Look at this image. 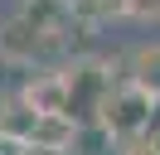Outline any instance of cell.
I'll return each mask as SVG.
<instances>
[{"label": "cell", "instance_id": "cell-5", "mask_svg": "<svg viewBox=\"0 0 160 155\" xmlns=\"http://www.w3.org/2000/svg\"><path fill=\"white\" fill-rule=\"evenodd\" d=\"M29 126H34V112L20 92L5 97L0 102V136H10V141H29Z\"/></svg>", "mask_w": 160, "mask_h": 155}, {"label": "cell", "instance_id": "cell-6", "mask_svg": "<svg viewBox=\"0 0 160 155\" xmlns=\"http://www.w3.org/2000/svg\"><path fill=\"white\" fill-rule=\"evenodd\" d=\"M121 10L136 19H160V0H121Z\"/></svg>", "mask_w": 160, "mask_h": 155}, {"label": "cell", "instance_id": "cell-7", "mask_svg": "<svg viewBox=\"0 0 160 155\" xmlns=\"http://www.w3.org/2000/svg\"><path fill=\"white\" fill-rule=\"evenodd\" d=\"M20 155H68V150H53V145H29V141H24Z\"/></svg>", "mask_w": 160, "mask_h": 155}, {"label": "cell", "instance_id": "cell-4", "mask_svg": "<svg viewBox=\"0 0 160 155\" xmlns=\"http://www.w3.org/2000/svg\"><path fill=\"white\" fill-rule=\"evenodd\" d=\"M126 82L141 87V92H150V97H160V44H146V48H136V53H131Z\"/></svg>", "mask_w": 160, "mask_h": 155}, {"label": "cell", "instance_id": "cell-2", "mask_svg": "<svg viewBox=\"0 0 160 155\" xmlns=\"http://www.w3.org/2000/svg\"><path fill=\"white\" fill-rule=\"evenodd\" d=\"M24 102H29L34 116H49V112H63L73 116V92H68V73H39L29 87H24Z\"/></svg>", "mask_w": 160, "mask_h": 155}, {"label": "cell", "instance_id": "cell-9", "mask_svg": "<svg viewBox=\"0 0 160 155\" xmlns=\"http://www.w3.org/2000/svg\"><path fill=\"white\" fill-rule=\"evenodd\" d=\"M121 155H150V145H146V136H141V141H126V150Z\"/></svg>", "mask_w": 160, "mask_h": 155}, {"label": "cell", "instance_id": "cell-3", "mask_svg": "<svg viewBox=\"0 0 160 155\" xmlns=\"http://www.w3.org/2000/svg\"><path fill=\"white\" fill-rule=\"evenodd\" d=\"M73 131H78V116H63V112L34 116V126H29V145H53V150H68Z\"/></svg>", "mask_w": 160, "mask_h": 155}, {"label": "cell", "instance_id": "cell-1", "mask_svg": "<svg viewBox=\"0 0 160 155\" xmlns=\"http://www.w3.org/2000/svg\"><path fill=\"white\" fill-rule=\"evenodd\" d=\"M92 121H97L112 141H141V136L155 126V97L141 92V87H131V82H117L102 97V107H97Z\"/></svg>", "mask_w": 160, "mask_h": 155}, {"label": "cell", "instance_id": "cell-10", "mask_svg": "<svg viewBox=\"0 0 160 155\" xmlns=\"http://www.w3.org/2000/svg\"><path fill=\"white\" fill-rule=\"evenodd\" d=\"M146 145H150V155H160V121H155V126L146 131Z\"/></svg>", "mask_w": 160, "mask_h": 155}, {"label": "cell", "instance_id": "cell-8", "mask_svg": "<svg viewBox=\"0 0 160 155\" xmlns=\"http://www.w3.org/2000/svg\"><path fill=\"white\" fill-rule=\"evenodd\" d=\"M24 141H10V136H0V155H20Z\"/></svg>", "mask_w": 160, "mask_h": 155}]
</instances>
